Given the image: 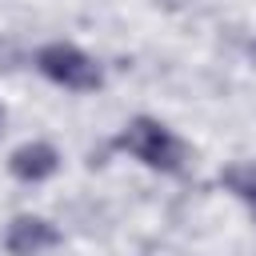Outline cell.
I'll list each match as a JSON object with an SVG mask.
<instances>
[{"label": "cell", "instance_id": "6da1fadb", "mask_svg": "<svg viewBox=\"0 0 256 256\" xmlns=\"http://www.w3.org/2000/svg\"><path fill=\"white\" fill-rule=\"evenodd\" d=\"M116 148L128 152L132 160H140V164L152 168V172H164V176L184 172V144H180V136H176L168 124L152 120V116L128 120L124 132L116 136Z\"/></svg>", "mask_w": 256, "mask_h": 256}, {"label": "cell", "instance_id": "7a4b0ae2", "mask_svg": "<svg viewBox=\"0 0 256 256\" xmlns=\"http://www.w3.org/2000/svg\"><path fill=\"white\" fill-rule=\"evenodd\" d=\"M36 68H40V76H48L52 84H60V88H68V92H96V88L104 84L100 64H96L88 52H80L76 44H64V40L44 44V48L36 52Z\"/></svg>", "mask_w": 256, "mask_h": 256}, {"label": "cell", "instance_id": "3957f363", "mask_svg": "<svg viewBox=\"0 0 256 256\" xmlns=\"http://www.w3.org/2000/svg\"><path fill=\"white\" fill-rule=\"evenodd\" d=\"M56 244H60V228L48 224L44 216H16L4 232L8 256H44Z\"/></svg>", "mask_w": 256, "mask_h": 256}, {"label": "cell", "instance_id": "277c9868", "mask_svg": "<svg viewBox=\"0 0 256 256\" xmlns=\"http://www.w3.org/2000/svg\"><path fill=\"white\" fill-rule=\"evenodd\" d=\"M56 168H60V152L44 140H28L8 156V172L24 184H40V180L56 176Z\"/></svg>", "mask_w": 256, "mask_h": 256}, {"label": "cell", "instance_id": "5b68a950", "mask_svg": "<svg viewBox=\"0 0 256 256\" xmlns=\"http://www.w3.org/2000/svg\"><path fill=\"white\" fill-rule=\"evenodd\" d=\"M220 188L256 212V164H228L220 172Z\"/></svg>", "mask_w": 256, "mask_h": 256}, {"label": "cell", "instance_id": "8992f818", "mask_svg": "<svg viewBox=\"0 0 256 256\" xmlns=\"http://www.w3.org/2000/svg\"><path fill=\"white\" fill-rule=\"evenodd\" d=\"M0 128H4V108H0Z\"/></svg>", "mask_w": 256, "mask_h": 256}]
</instances>
